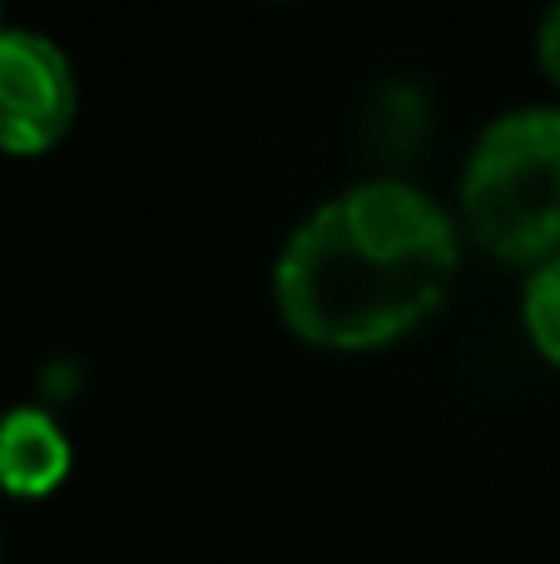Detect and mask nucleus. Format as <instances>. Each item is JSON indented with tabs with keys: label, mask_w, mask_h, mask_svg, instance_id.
Returning <instances> with one entry per match:
<instances>
[{
	"label": "nucleus",
	"mask_w": 560,
	"mask_h": 564,
	"mask_svg": "<svg viewBox=\"0 0 560 564\" xmlns=\"http://www.w3.org/2000/svg\"><path fill=\"white\" fill-rule=\"evenodd\" d=\"M462 214L506 263L560 258V109L521 105L476 134L462 169Z\"/></svg>",
	"instance_id": "2"
},
{
	"label": "nucleus",
	"mask_w": 560,
	"mask_h": 564,
	"mask_svg": "<svg viewBox=\"0 0 560 564\" xmlns=\"http://www.w3.org/2000/svg\"><path fill=\"white\" fill-rule=\"evenodd\" d=\"M536 59H541L546 79L560 89V6L541 15V30H536Z\"/></svg>",
	"instance_id": "6"
},
{
	"label": "nucleus",
	"mask_w": 560,
	"mask_h": 564,
	"mask_svg": "<svg viewBox=\"0 0 560 564\" xmlns=\"http://www.w3.org/2000/svg\"><path fill=\"white\" fill-rule=\"evenodd\" d=\"M0 30H6V15H0Z\"/></svg>",
	"instance_id": "7"
},
{
	"label": "nucleus",
	"mask_w": 560,
	"mask_h": 564,
	"mask_svg": "<svg viewBox=\"0 0 560 564\" xmlns=\"http://www.w3.org/2000/svg\"><path fill=\"white\" fill-rule=\"evenodd\" d=\"M75 451L60 421L40 406H20L0 416V490L20 500H40L65 486Z\"/></svg>",
	"instance_id": "4"
},
{
	"label": "nucleus",
	"mask_w": 560,
	"mask_h": 564,
	"mask_svg": "<svg viewBox=\"0 0 560 564\" xmlns=\"http://www.w3.org/2000/svg\"><path fill=\"white\" fill-rule=\"evenodd\" d=\"M79 79L69 55L40 30H0V154L35 159L69 134Z\"/></svg>",
	"instance_id": "3"
},
{
	"label": "nucleus",
	"mask_w": 560,
	"mask_h": 564,
	"mask_svg": "<svg viewBox=\"0 0 560 564\" xmlns=\"http://www.w3.org/2000/svg\"><path fill=\"white\" fill-rule=\"evenodd\" d=\"M462 238L446 208L397 178H367L293 228L273 263L288 332L327 351H373L446 302Z\"/></svg>",
	"instance_id": "1"
},
{
	"label": "nucleus",
	"mask_w": 560,
	"mask_h": 564,
	"mask_svg": "<svg viewBox=\"0 0 560 564\" xmlns=\"http://www.w3.org/2000/svg\"><path fill=\"white\" fill-rule=\"evenodd\" d=\"M521 322L531 347L541 351V361H551L560 371V258L531 268V278L521 288Z\"/></svg>",
	"instance_id": "5"
}]
</instances>
